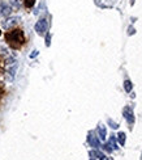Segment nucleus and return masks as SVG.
Returning a JSON list of instances; mask_svg holds the SVG:
<instances>
[{"label":"nucleus","instance_id":"nucleus-13","mask_svg":"<svg viewBox=\"0 0 142 160\" xmlns=\"http://www.w3.org/2000/svg\"><path fill=\"white\" fill-rule=\"evenodd\" d=\"M108 123H110V126H111L112 129H117V128H119V125H117L116 122H113L112 119H108Z\"/></svg>","mask_w":142,"mask_h":160},{"label":"nucleus","instance_id":"nucleus-19","mask_svg":"<svg viewBox=\"0 0 142 160\" xmlns=\"http://www.w3.org/2000/svg\"><path fill=\"white\" fill-rule=\"evenodd\" d=\"M0 36H2V32H0Z\"/></svg>","mask_w":142,"mask_h":160},{"label":"nucleus","instance_id":"nucleus-8","mask_svg":"<svg viewBox=\"0 0 142 160\" xmlns=\"http://www.w3.org/2000/svg\"><path fill=\"white\" fill-rule=\"evenodd\" d=\"M98 135H99L98 138H99V139H102V141H104V139H106L107 131H106V128H104L103 125H100L99 128H98Z\"/></svg>","mask_w":142,"mask_h":160},{"label":"nucleus","instance_id":"nucleus-7","mask_svg":"<svg viewBox=\"0 0 142 160\" xmlns=\"http://www.w3.org/2000/svg\"><path fill=\"white\" fill-rule=\"evenodd\" d=\"M16 68H17V64H13V67H11L8 71H7V80H8V82H12L13 78H15Z\"/></svg>","mask_w":142,"mask_h":160},{"label":"nucleus","instance_id":"nucleus-1","mask_svg":"<svg viewBox=\"0 0 142 160\" xmlns=\"http://www.w3.org/2000/svg\"><path fill=\"white\" fill-rule=\"evenodd\" d=\"M4 38H5V42L15 50L21 49L25 45V34L21 29H12L9 32H7L4 34Z\"/></svg>","mask_w":142,"mask_h":160},{"label":"nucleus","instance_id":"nucleus-17","mask_svg":"<svg viewBox=\"0 0 142 160\" xmlns=\"http://www.w3.org/2000/svg\"><path fill=\"white\" fill-rule=\"evenodd\" d=\"M133 33H134V29L133 28H129V34H133Z\"/></svg>","mask_w":142,"mask_h":160},{"label":"nucleus","instance_id":"nucleus-3","mask_svg":"<svg viewBox=\"0 0 142 160\" xmlns=\"http://www.w3.org/2000/svg\"><path fill=\"white\" fill-rule=\"evenodd\" d=\"M87 143H89L91 147H94V148H99L100 147V142H99V138L98 137H95L94 135V132L93 131H90L89 134H87Z\"/></svg>","mask_w":142,"mask_h":160},{"label":"nucleus","instance_id":"nucleus-15","mask_svg":"<svg viewBox=\"0 0 142 160\" xmlns=\"http://www.w3.org/2000/svg\"><path fill=\"white\" fill-rule=\"evenodd\" d=\"M38 55V51L35 50V51H33V54H30V58H35Z\"/></svg>","mask_w":142,"mask_h":160},{"label":"nucleus","instance_id":"nucleus-6","mask_svg":"<svg viewBox=\"0 0 142 160\" xmlns=\"http://www.w3.org/2000/svg\"><path fill=\"white\" fill-rule=\"evenodd\" d=\"M11 13H12V8L8 4H5V3L0 4V15L4 16V17H8Z\"/></svg>","mask_w":142,"mask_h":160},{"label":"nucleus","instance_id":"nucleus-2","mask_svg":"<svg viewBox=\"0 0 142 160\" xmlns=\"http://www.w3.org/2000/svg\"><path fill=\"white\" fill-rule=\"evenodd\" d=\"M34 29H35V32L38 33L39 36H44L47 33V30H48V21H47L46 18L38 20L35 26H34Z\"/></svg>","mask_w":142,"mask_h":160},{"label":"nucleus","instance_id":"nucleus-16","mask_svg":"<svg viewBox=\"0 0 142 160\" xmlns=\"http://www.w3.org/2000/svg\"><path fill=\"white\" fill-rule=\"evenodd\" d=\"M100 160H110V158H107V156H102V158H100Z\"/></svg>","mask_w":142,"mask_h":160},{"label":"nucleus","instance_id":"nucleus-14","mask_svg":"<svg viewBox=\"0 0 142 160\" xmlns=\"http://www.w3.org/2000/svg\"><path fill=\"white\" fill-rule=\"evenodd\" d=\"M50 39H51V37H50V34H48V36L46 37V45H47V46H50Z\"/></svg>","mask_w":142,"mask_h":160},{"label":"nucleus","instance_id":"nucleus-11","mask_svg":"<svg viewBox=\"0 0 142 160\" xmlns=\"http://www.w3.org/2000/svg\"><path fill=\"white\" fill-rule=\"evenodd\" d=\"M91 158H94V156H95V158H102L103 156V154H102V152H100V151H98V150H94V151H90V154H89Z\"/></svg>","mask_w":142,"mask_h":160},{"label":"nucleus","instance_id":"nucleus-9","mask_svg":"<svg viewBox=\"0 0 142 160\" xmlns=\"http://www.w3.org/2000/svg\"><path fill=\"white\" fill-rule=\"evenodd\" d=\"M117 141H119L120 146L125 144V132H119V134H117Z\"/></svg>","mask_w":142,"mask_h":160},{"label":"nucleus","instance_id":"nucleus-12","mask_svg":"<svg viewBox=\"0 0 142 160\" xmlns=\"http://www.w3.org/2000/svg\"><path fill=\"white\" fill-rule=\"evenodd\" d=\"M22 2H24V4H25L26 8H31V7L34 5L35 0H22Z\"/></svg>","mask_w":142,"mask_h":160},{"label":"nucleus","instance_id":"nucleus-10","mask_svg":"<svg viewBox=\"0 0 142 160\" xmlns=\"http://www.w3.org/2000/svg\"><path fill=\"white\" fill-rule=\"evenodd\" d=\"M124 88H125V91L129 93L131 91H132V88H133V84H132V82L131 80H125L124 82Z\"/></svg>","mask_w":142,"mask_h":160},{"label":"nucleus","instance_id":"nucleus-18","mask_svg":"<svg viewBox=\"0 0 142 160\" xmlns=\"http://www.w3.org/2000/svg\"><path fill=\"white\" fill-rule=\"evenodd\" d=\"M133 3H134V0H132V4H133Z\"/></svg>","mask_w":142,"mask_h":160},{"label":"nucleus","instance_id":"nucleus-4","mask_svg":"<svg viewBox=\"0 0 142 160\" xmlns=\"http://www.w3.org/2000/svg\"><path fill=\"white\" fill-rule=\"evenodd\" d=\"M123 116L125 117V119H126V122L129 123L131 126L134 123V114H133V110L129 108V106H126V108L123 110Z\"/></svg>","mask_w":142,"mask_h":160},{"label":"nucleus","instance_id":"nucleus-5","mask_svg":"<svg viewBox=\"0 0 142 160\" xmlns=\"http://www.w3.org/2000/svg\"><path fill=\"white\" fill-rule=\"evenodd\" d=\"M103 148H104V151H107V152H111L113 151V150H116L117 148V146H116V141H115V137H111L110 138V141H108L104 146H103Z\"/></svg>","mask_w":142,"mask_h":160},{"label":"nucleus","instance_id":"nucleus-20","mask_svg":"<svg viewBox=\"0 0 142 160\" xmlns=\"http://www.w3.org/2000/svg\"><path fill=\"white\" fill-rule=\"evenodd\" d=\"M90 160H94V159H90Z\"/></svg>","mask_w":142,"mask_h":160}]
</instances>
